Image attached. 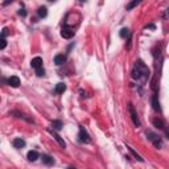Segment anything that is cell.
<instances>
[{
  "label": "cell",
  "mask_w": 169,
  "mask_h": 169,
  "mask_svg": "<svg viewBox=\"0 0 169 169\" xmlns=\"http://www.w3.org/2000/svg\"><path fill=\"white\" fill-rule=\"evenodd\" d=\"M153 124H155L156 128H161V129L165 128V124H164V121L161 120V119H155V120H153Z\"/></svg>",
  "instance_id": "9a60e30c"
},
{
  "label": "cell",
  "mask_w": 169,
  "mask_h": 169,
  "mask_svg": "<svg viewBox=\"0 0 169 169\" xmlns=\"http://www.w3.org/2000/svg\"><path fill=\"white\" fill-rule=\"evenodd\" d=\"M7 46V40L4 38V37H1V38H0V49H4V48Z\"/></svg>",
  "instance_id": "44dd1931"
},
{
  "label": "cell",
  "mask_w": 169,
  "mask_h": 169,
  "mask_svg": "<svg viewBox=\"0 0 169 169\" xmlns=\"http://www.w3.org/2000/svg\"><path fill=\"white\" fill-rule=\"evenodd\" d=\"M137 4H140V1H137V0H136V1H132V3H129V4H127V11H131L132 9V8H133V7H136V5Z\"/></svg>",
  "instance_id": "ffe728a7"
},
{
  "label": "cell",
  "mask_w": 169,
  "mask_h": 169,
  "mask_svg": "<svg viewBox=\"0 0 169 169\" xmlns=\"http://www.w3.org/2000/svg\"><path fill=\"white\" fill-rule=\"evenodd\" d=\"M18 15H20V16H26V11L23 8V9L18 11Z\"/></svg>",
  "instance_id": "603a6c76"
},
{
  "label": "cell",
  "mask_w": 169,
  "mask_h": 169,
  "mask_svg": "<svg viewBox=\"0 0 169 169\" xmlns=\"http://www.w3.org/2000/svg\"><path fill=\"white\" fill-rule=\"evenodd\" d=\"M42 58L41 57H34V58H32V61H31V66L33 69H36V70H38V69H41L42 67Z\"/></svg>",
  "instance_id": "8992f818"
},
{
  "label": "cell",
  "mask_w": 169,
  "mask_h": 169,
  "mask_svg": "<svg viewBox=\"0 0 169 169\" xmlns=\"http://www.w3.org/2000/svg\"><path fill=\"white\" fill-rule=\"evenodd\" d=\"M41 158H42V163L46 164V165H53V164H54V158L48 156V155H42Z\"/></svg>",
  "instance_id": "4fadbf2b"
},
{
  "label": "cell",
  "mask_w": 169,
  "mask_h": 169,
  "mask_svg": "<svg viewBox=\"0 0 169 169\" xmlns=\"http://www.w3.org/2000/svg\"><path fill=\"white\" fill-rule=\"evenodd\" d=\"M36 74L38 77H42V75H45V70L41 67V69H38V70H36Z\"/></svg>",
  "instance_id": "7402d4cb"
},
{
  "label": "cell",
  "mask_w": 169,
  "mask_h": 169,
  "mask_svg": "<svg viewBox=\"0 0 169 169\" xmlns=\"http://www.w3.org/2000/svg\"><path fill=\"white\" fill-rule=\"evenodd\" d=\"M152 107H153V110H155V111H161L157 92H153V94H152Z\"/></svg>",
  "instance_id": "52a82bcc"
},
{
  "label": "cell",
  "mask_w": 169,
  "mask_h": 169,
  "mask_svg": "<svg viewBox=\"0 0 169 169\" xmlns=\"http://www.w3.org/2000/svg\"><path fill=\"white\" fill-rule=\"evenodd\" d=\"M37 13H38L40 17H46V15H48L46 7H40L38 9H37Z\"/></svg>",
  "instance_id": "2e32d148"
},
{
  "label": "cell",
  "mask_w": 169,
  "mask_h": 169,
  "mask_svg": "<svg viewBox=\"0 0 169 169\" xmlns=\"http://www.w3.org/2000/svg\"><path fill=\"white\" fill-rule=\"evenodd\" d=\"M12 144H13V147L17 148V149H21V148L25 147V141H24L21 137H16V139H13Z\"/></svg>",
  "instance_id": "ba28073f"
},
{
  "label": "cell",
  "mask_w": 169,
  "mask_h": 169,
  "mask_svg": "<svg viewBox=\"0 0 169 169\" xmlns=\"http://www.w3.org/2000/svg\"><path fill=\"white\" fill-rule=\"evenodd\" d=\"M66 62V55L65 54H57L54 57V63L55 65H62Z\"/></svg>",
  "instance_id": "7c38bea8"
},
{
  "label": "cell",
  "mask_w": 169,
  "mask_h": 169,
  "mask_svg": "<svg viewBox=\"0 0 169 169\" xmlns=\"http://www.w3.org/2000/svg\"><path fill=\"white\" fill-rule=\"evenodd\" d=\"M67 169H75V168H73V166H70V168H67Z\"/></svg>",
  "instance_id": "484cf974"
},
{
  "label": "cell",
  "mask_w": 169,
  "mask_h": 169,
  "mask_svg": "<svg viewBox=\"0 0 169 169\" xmlns=\"http://www.w3.org/2000/svg\"><path fill=\"white\" fill-rule=\"evenodd\" d=\"M165 133H166V136L169 137V128H165Z\"/></svg>",
  "instance_id": "d4e9b609"
},
{
  "label": "cell",
  "mask_w": 169,
  "mask_h": 169,
  "mask_svg": "<svg viewBox=\"0 0 169 169\" xmlns=\"http://www.w3.org/2000/svg\"><path fill=\"white\" fill-rule=\"evenodd\" d=\"M52 127H53V129H61L62 128V121L61 120H54V121H52Z\"/></svg>",
  "instance_id": "ac0fdd59"
},
{
  "label": "cell",
  "mask_w": 169,
  "mask_h": 169,
  "mask_svg": "<svg viewBox=\"0 0 169 169\" xmlns=\"http://www.w3.org/2000/svg\"><path fill=\"white\" fill-rule=\"evenodd\" d=\"M128 111H129V115H131L132 123H133L136 127H140L139 116H137V112H136V110H135V107H133V104H132V103H129V104H128Z\"/></svg>",
  "instance_id": "3957f363"
},
{
  "label": "cell",
  "mask_w": 169,
  "mask_h": 169,
  "mask_svg": "<svg viewBox=\"0 0 169 169\" xmlns=\"http://www.w3.org/2000/svg\"><path fill=\"white\" fill-rule=\"evenodd\" d=\"M78 137H79V141H81V143H90V136H89L87 131L83 128V127H79Z\"/></svg>",
  "instance_id": "5b68a950"
},
{
  "label": "cell",
  "mask_w": 169,
  "mask_h": 169,
  "mask_svg": "<svg viewBox=\"0 0 169 169\" xmlns=\"http://www.w3.org/2000/svg\"><path fill=\"white\" fill-rule=\"evenodd\" d=\"M147 137H148V140H149V141L152 143L156 148H161V147H163V140L160 139V136H158V135L153 133L152 131H147Z\"/></svg>",
  "instance_id": "7a4b0ae2"
},
{
  "label": "cell",
  "mask_w": 169,
  "mask_h": 169,
  "mask_svg": "<svg viewBox=\"0 0 169 169\" xmlns=\"http://www.w3.org/2000/svg\"><path fill=\"white\" fill-rule=\"evenodd\" d=\"M61 36H62L63 38H66V40H69V38H71V37H74V31H73V28H71V26H69V25H65L62 29H61Z\"/></svg>",
  "instance_id": "277c9868"
},
{
  "label": "cell",
  "mask_w": 169,
  "mask_h": 169,
  "mask_svg": "<svg viewBox=\"0 0 169 169\" xmlns=\"http://www.w3.org/2000/svg\"><path fill=\"white\" fill-rule=\"evenodd\" d=\"M127 148H128V151H129V152H131L132 155L135 156V158H136V160H139V161H144V160H143V158H141V156H140V155H137V152H135V151H133V148H131V147H127Z\"/></svg>",
  "instance_id": "d6986e66"
},
{
  "label": "cell",
  "mask_w": 169,
  "mask_h": 169,
  "mask_svg": "<svg viewBox=\"0 0 169 169\" xmlns=\"http://www.w3.org/2000/svg\"><path fill=\"white\" fill-rule=\"evenodd\" d=\"M55 94H63V92L66 91V84L62 83V82H60V83L55 84V89H54Z\"/></svg>",
  "instance_id": "8fae6325"
},
{
  "label": "cell",
  "mask_w": 169,
  "mask_h": 169,
  "mask_svg": "<svg viewBox=\"0 0 169 169\" xmlns=\"http://www.w3.org/2000/svg\"><path fill=\"white\" fill-rule=\"evenodd\" d=\"M50 133H52V135H53V137H54V139L57 140V143H58V144H60L61 147H62L63 149H65V148H66V143L63 141V139H62V137H61L60 135H58L55 131H50Z\"/></svg>",
  "instance_id": "30bf717a"
},
{
  "label": "cell",
  "mask_w": 169,
  "mask_h": 169,
  "mask_svg": "<svg viewBox=\"0 0 169 169\" xmlns=\"http://www.w3.org/2000/svg\"><path fill=\"white\" fill-rule=\"evenodd\" d=\"M26 157H28L29 161H36L37 158H38V153H37L36 151H29L28 155H26Z\"/></svg>",
  "instance_id": "5bb4252c"
},
{
  "label": "cell",
  "mask_w": 169,
  "mask_h": 169,
  "mask_svg": "<svg viewBox=\"0 0 169 169\" xmlns=\"http://www.w3.org/2000/svg\"><path fill=\"white\" fill-rule=\"evenodd\" d=\"M8 84H9L11 87H18L20 86V78L16 75H12L9 79H8Z\"/></svg>",
  "instance_id": "9c48e42d"
},
{
  "label": "cell",
  "mask_w": 169,
  "mask_h": 169,
  "mask_svg": "<svg viewBox=\"0 0 169 169\" xmlns=\"http://www.w3.org/2000/svg\"><path fill=\"white\" fill-rule=\"evenodd\" d=\"M131 75L133 79H136L137 82H141V83H145L148 81V77H149V70L145 66V63L143 62L141 60H137L135 62V66L131 71Z\"/></svg>",
  "instance_id": "6da1fadb"
},
{
  "label": "cell",
  "mask_w": 169,
  "mask_h": 169,
  "mask_svg": "<svg viewBox=\"0 0 169 169\" xmlns=\"http://www.w3.org/2000/svg\"><path fill=\"white\" fill-rule=\"evenodd\" d=\"M129 36H131V33H129L128 28H123L120 31V37H121V38H129Z\"/></svg>",
  "instance_id": "e0dca14e"
},
{
  "label": "cell",
  "mask_w": 169,
  "mask_h": 169,
  "mask_svg": "<svg viewBox=\"0 0 169 169\" xmlns=\"http://www.w3.org/2000/svg\"><path fill=\"white\" fill-rule=\"evenodd\" d=\"M164 17L169 18V8H168V9H165V12H164Z\"/></svg>",
  "instance_id": "cb8c5ba5"
}]
</instances>
